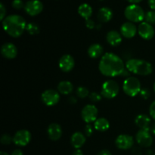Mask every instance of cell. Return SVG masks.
I'll use <instances>...</instances> for the list:
<instances>
[{
	"label": "cell",
	"mask_w": 155,
	"mask_h": 155,
	"mask_svg": "<svg viewBox=\"0 0 155 155\" xmlns=\"http://www.w3.org/2000/svg\"><path fill=\"white\" fill-rule=\"evenodd\" d=\"M145 22L148 23V24L154 25L155 24V11H149L145 14Z\"/></svg>",
	"instance_id": "obj_28"
},
{
	"label": "cell",
	"mask_w": 155,
	"mask_h": 155,
	"mask_svg": "<svg viewBox=\"0 0 155 155\" xmlns=\"http://www.w3.org/2000/svg\"><path fill=\"white\" fill-rule=\"evenodd\" d=\"M115 145L119 149H130L134 145V140L133 136L127 134H122L117 136L115 141Z\"/></svg>",
	"instance_id": "obj_13"
},
{
	"label": "cell",
	"mask_w": 155,
	"mask_h": 155,
	"mask_svg": "<svg viewBox=\"0 0 155 155\" xmlns=\"http://www.w3.org/2000/svg\"><path fill=\"white\" fill-rule=\"evenodd\" d=\"M86 136L85 134L80 132H76L74 134L71 136V143L74 148L76 149H80L81 147L83 146L85 143H86Z\"/></svg>",
	"instance_id": "obj_19"
},
{
	"label": "cell",
	"mask_w": 155,
	"mask_h": 155,
	"mask_svg": "<svg viewBox=\"0 0 155 155\" xmlns=\"http://www.w3.org/2000/svg\"><path fill=\"white\" fill-rule=\"evenodd\" d=\"M0 142L2 145H8L12 143V142H13V138L8 134H3L0 139Z\"/></svg>",
	"instance_id": "obj_29"
},
{
	"label": "cell",
	"mask_w": 155,
	"mask_h": 155,
	"mask_svg": "<svg viewBox=\"0 0 155 155\" xmlns=\"http://www.w3.org/2000/svg\"><path fill=\"white\" fill-rule=\"evenodd\" d=\"M11 155H24V153L21 149H15Z\"/></svg>",
	"instance_id": "obj_39"
},
{
	"label": "cell",
	"mask_w": 155,
	"mask_h": 155,
	"mask_svg": "<svg viewBox=\"0 0 155 155\" xmlns=\"http://www.w3.org/2000/svg\"><path fill=\"white\" fill-rule=\"evenodd\" d=\"M154 155H155V154H154Z\"/></svg>",
	"instance_id": "obj_46"
},
{
	"label": "cell",
	"mask_w": 155,
	"mask_h": 155,
	"mask_svg": "<svg viewBox=\"0 0 155 155\" xmlns=\"http://www.w3.org/2000/svg\"><path fill=\"white\" fill-rule=\"evenodd\" d=\"M1 53L5 58L14 59L18 54V48L13 43L6 42L2 46Z\"/></svg>",
	"instance_id": "obj_16"
},
{
	"label": "cell",
	"mask_w": 155,
	"mask_h": 155,
	"mask_svg": "<svg viewBox=\"0 0 155 155\" xmlns=\"http://www.w3.org/2000/svg\"><path fill=\"white\" fill-rule=\"evenodd\" d=\"M148 5L152 10L155 11V0H148Z\"/></svg>",
	"instance_id": "obj_38"
},
{
	"label": "cell",
	"mask_w": 155,
	"mask_h": 155,
	"mask_svg": "<svg viewBox=\"0 0 155 155\" xmlns=\"http://www.w3.org/2000/svg\"><path fill=\"white\" fill-rule=\"evenodd\" d=\"M101 97H102L101 94L98 93V92H92V93H90L89 98L92 102L98 103L101 100Z\"/></svg>",
	"instance_id": "obj_30"
},
{
	"label": "cell",
	"mask_w": 155,
	"mask_h": 155,
	"mask_svg": "<svg viewBox=\"0 0 155 155\" xmlns=\"http://www.w3.org/2000/svg\"><path fill=\"white\" fill-rule=\"evenodd\" d=\"M125 67L122 59L112 52L103 54L98 64V69L101 74L108 77L121 76L125 71Z\"/></svg>",
	"instance_id": "obj_1"
},
{
	"label": "cell",
	"mask_w": 155,
	"mask_h": 155,
	"mask_svg": "<svg viewBox=\"0 0 155 155\" xmlns=\"http://www.w3.org/2000/svg\"><path fill=\"white\" fill-rule=\"evenodd\" d=\"M97 155H112L111 153H110V151L107 149H104V150H101L99 153H98Z\"/></svg>",
	"instance_id": "obj_37"
},
{
	"label": "cell",
	"mask_w": 155,
	"mask_h": 155,
	"mask_svg": "<svg viewBox=\"0 0 155 155\" xmlns=\"http://www.w3.org/2000/svg\"><path fill=\"white\" fill-rule=\"evenodd\" d=\"M31 140V133L27 130H21L13 136V142L18 146L24 147L28 145Z\"/></svg>",
	"instance_id": "obj_10"
},
{
	"label": "cell",
	"mask_w": 155,
	"mask_h": 155,
	"mask_svg": "<svg viewBox=\"0 0 155 155\" xmlns=\"http://www.w3.org/2000/svg\"><path fill=\"white\" fill-rule=\"evenodd\" d=\"M84 132H85V135L88 137L91 136L92 135V133H93V129H92V126L89 125V124H87L86 126V127L84 128Z\"/></svg>",
	"instance_id": "obj_34"
},
{
	"label": "cell",
	"mask_w": 155,
	"mask_h": 155,
	"mask_svg": "<svg viewBox=\"0 0 155 155\" xmlns=\"http://www.w3.org/2000/svg\"><path fill=\"white\" fill-rule=\"evenodd\" d=\"M24 10L30 16H36L43 10V4L39 0H30L26 2Z\"/></svg>",
	"instance_id": "obj_11"
},
{
	"label": "cell",
	"mask_w": 155,
	"mask_h": 155,
	"mask_svg": "<svg viewBox=\"0 0 155 155\" xmlns=\"http://www.w3.org/2000/svg\"><path fill=\"white\" fill-rule=\"evenodd\" d=\"M120 92V86L115 80H107L101 86V94L107 99H112L117 96Z\"/></svg>",
	"instance_id": "obj_6"
},
{
	"label": "cell",
	"mask_w": 155,
	"mask_h": 155,
	"mask_svg": "<svg viewBox=\"0 0 155 155\" xmlns=\"http://www.w3.org/2000/svg\"><path fill=\"white\" fill-rule=\"evenodd\" d=\"M149 131H150V133H151V134L155 135V123L151 124V127H150Z\"/></svg>",
	"instance_id": "obj_40"
},
{
	"label": "cell",
	"mask_w": 155,
	"mask_h": 155,
	"mask_svg": "<svg viewBox=\"0 0 155 155\" xmlns=\"http://www.w3.org/2000/svg\"><path fill=\"white\" fill-rule=\"evenodd\" d=\"M78 13L84 19L88 20L92 15V8L87 3L81 4L78 8Z\"/></svg>",
	"instance_id": "obj_25"
},
{
	"label": "cell",
	"mask_w": 155,
	"mask_h": 155,
	"mask_svg": "<svg viewBox=\"0 0 155 155\" xmlns=\"http://www.w3.org/2000/svg\"><path fill=\"white\" fill-rule=\"evenodd\" d=\"M138 32V28L133 23L126 22L120 27V33L124 37L127 39L133 38Z\"/></svg>",
	"instance_id": "obj_15"
},
{
	"label": "cell",
	"mask_w": 155,
	"mask_h": 155,
	"mask_svg": "<svg viewBox=\"0 0 155 155\" xmlns=\"http://www.w3.org/2000/svg\"><path fill=\"white\" fill-rule=\"evenodd\" d=\"M127 1L129 2H130L131 4H137V3L141 2L142 0H127Z\"/></svg>",
	"instance_id": "obj_43"
},
{
	"label": "cell",
	"mask_w": 155,
	"mask_h": 155,
	"mask_svg": "<svg viewBox=\"0 0 155 155\" xmlns=\"http://www.w3.org/2000/svg\"><path fill=\"white\" fill-rule=\"evenodd\" d=\"M89 89L84 86H80L77 89V95L80 98H85L86 97L89 96Z\"/></svg>",
	"instance_id": "obj_27"
},
{
	"label": "cell",
	"mask_w": 155,
	"mask_h": 155,
	"mask_svg": "<svg viewBox=\"0 0 155 155\" xmlns=\"http://www.w3.org/2000/svg\"><path fill=\"white\" fill-rule=\"evenodd\" d=\"M12 7L16 10H21L25 7V4L22 0H13L12 3Z\"/></svg>",
	"instance_id": "obj_31"
},
{
	"label": "cell",
	"mask_w": 155,
	"mask_h": 155,
	"mask_svg": "<svg viewBox=\"0 0 155 155\" xmlns=\"http://www.w3.org/2000/svg\"><path fill=\"white\" fill-rule=\"evenodd\" d=\"M75 66V61L71 54H64L58 61V67L64 73H68L72 71Z\"/></svg>",
	"instance_id": "obj_14"
},
{
	"label": "cell",
	"mask_w": 155,
	"mask_h": 155,
	"mask_svg": "<svg viewBox=\"0 0 155 155\" xmlns=\"http://www.w3.org/2000/svg\"><path fill=\"white\" fill-rule=\"evenodd\" d=\"M62 128L59 124L53 123L48 126L47 129L48 138L52 141H58L62 136Z\"/></svg>",
	"instance_id": "obj_17"
},
{
	"label": "cell",
	"mask_w": 155,
	"mask_h": 155,
	"mask_svg": "<svg viewBox=\"0 0 155 155\" xmlns=\"http://www.w3.org/2000/svg\"><path fill=\"white\" fill-rule=\"evenodd\" d=\"M138 33L142 39L150 40L154 36V29L151 24L147 22H142L138 27Z\"/></svg>",
	"instance_id": "obj_12"
},
{
	"label": "cell",
	"mask_w": 155,
	"mask_h": 155,
	"mask_svg": "<svg viewBox=\"0 0 155 155\" xmlns=\"http://www.w3.org/2000/svg\"><path fill=\"white\" fill-rule=\"evenodd\" d=\"M68 101H69L71 104H76V102H77V99L75 98V97L71 96L69 98V99H68Z\"/></svg>",
	"instance_id": "obj_42"
},
{
	"label": "cell",
	"mask_w": 155,
	"mask_h": 155,
	"mask_svg": "<svg viewBox=\"0 0 155 155\" xmlns=\"http://www.w3.org/2000/svg\"><path fill=\"white\" fill-rule=\"evenodd\" d=\"M2 27L5 32L13 38H18L26 30L27 24L23 17L18 15H12L5 17L2 21Z\"/></svg>",
	"instance_id": "obj_2"
},
{
	"label": "cell",
	"mask_w": 155,
	"mask_h": 155,
	"mask_svg": "<svg viewBox=\"0 0 155 155\" xmlns=\"http://www.w3.org/2000/svg\"><path fill=\"white\" fill-rule=\"evenodd\" d=\"M26 30L27 33L31 36H35V35L39 34V27L35 23H29L27 24Z\"/></svg>",
	"instance_id": "obj_26"
},
{
	"label": "cell",
	"mask_w": 155,
	"mask_h": 155,
	"mask_svg": "<svg viewBox=\"0 0 155 155\" xmlns=\"http://www.w3.org/2000/svg\"><path fill=\"white\" fill-rule=\"evenodd\" d=\"M113 12L107 7H102L98 10L97 18L101 23H107L113 18Z\"/></svg>",
	"instance_id": "obj_21"
},
{
	"label": "cell",
	"mask_w": 155,
	"mask_h": 155,
	"mask_svg": "<svg viewBox=\"0 0 155 155\" xmlns=\"http://www.w3.org/2000/svg\"><path fill=\"white\" fill-rule=\"evenodd\" d=\"M139 95H140L141 98H143V99L146 100V99H148V98H150V95H151V92H150L149 89H148V88H144V89H142V90H141Z\"/></svg>",
	"instance_id": "obj_32"
},
{
	"label": "cell",
	"mask_w": 155,
	"mask_h": 155,
	"mask_svg": "<svg viewBox=\"0 0 155 155\" xmlns=\"http://www.w3.org/2000/svg\"><path fill=\"white\" fill-rule=\"evenodd\" d=\"M123 90L128 96H136L142 90L140 81L136 77H127L123 83Z\"/></svg>",
	"instance_id": "obj_5"
},
{
	"label": "cell",
	"mask_w": 155,
	"mask_h": 155,
	"mask_svg": "<svg viewBox=\"0 0 155 155\" xmlns=\"http://www.w3.org/2000/svg\"><path fill=\"white\" fill-rule=\"evenodd\" d=\"M124 15L130 22L142 23L145 19V13L141 6L138 5L137 4H131L125 8Z\"/></svg>",
	"instance_id": "obj_4"
},
{
	"label": "cell",
	"mask_w": 155,
	"mask_h": 155,
	"mask_svg": "<svg viewBox=\"0 0 155 155\" xmlns=\"http://www.w3.org/2000/svg\"><path fill=\"white\" fill-rule=\"evenodd\" d=\"M98 109L94 104H87L83 108L81 111V117L84 122L89 124L95 122L98 117Z\"/></svg>",
	"instance_id": "obj_8"
},
{
	"label": "cell",
	"mask_w": 155,
	"mask_h": 155,
	"mask_svg": "<svg viewBox=\"0 0 155 155\" xmlns=\"http://www.w3.org/2000/svg\"><path fill=\"white\" fill-rule=\"evenodd\" d=\"M153 89H154V92H155V83H154V86H153Z\"/></svg>",
	"instance_id": "obj_45"
},
{
	"label": "cell",
	"mask_w": 155,
	"mask_h": 155,
	"mask_svg": "<svg viewBox=\"0 0 155 155\" xmlns=\"http://www.w3.org/2000/svg\"><path fill=\"white\" fill-rule=\"evenodd\" d=\"M106 39L112 46H118L122 42V35L116 30H110L107 33Z\"/></svg>",
	"instance_id": "obj_20"
},
{
	"label": "cell",
	"mask_w": 155,
	"mask_h": 155,
	"mask_svg": "<svg viewBox=\"0 0 155 155\" xmlns=\"http://www.w3.org/2000/svg\"><path fill=\"white\" fill-rule=\"evenodd\" d=\"M149 114L153 120H155V101H153L149 107Z\"/></svg>",
	"instance_id": "obj_36"
},
{
	"label": "cell",
	"mask_w": 155,
	"mask_h": 155,
	"mask_svg": "<svg viewBox=\"0 0 155 155\" xmlns=\"http://www.w3.org/2000/svg\"><path fill=\"white\" fill-rule=\"evenodd\" d=\"M88 55L91 58H98L99 57H102L103 52H104V48L102 45L98 43H95L91 45L88 48Z\"/></svg>",
	"instance_id": "obj_22"
},
{
	"label": "cell",
	"mask_w": 155,
	"mask_h": 155,
	"mask_svg": "<svg viewBox=\"0 0 155 155\" xmlns=\"http://www.w3.org/2000/svg\"><path fill=\"white\" fill-rule=\"evenodd\" d=\"M137 143L143 148H148L153 143V138L149 130H139L136 135Z\"/></svg>",
	"instance_id": "obj_9"
},
{
	"label": "cell",
	"mask_w": 155,
	"mask_h": 155,
	"mask_svg": "<svg viewBox=\"0 0 155 155\" xmlns=\"http://www.w3.org/2000/svg\"><path fill=\"white\" fill-rule=\"evenodd\" d=\"M74 90V86L72 83L68 80L60 82L58 85V91L62 95H70Z\"/></svg>",
	"instance_id": "obj_23"
},
{
	"label": "cell",
	"mask_w": 155,
	"mask_h": 155,
	"mask_svg": "<svg viewBox=\"0 0 155 155\" xmlns=\"http://www.w3.org/2000/svg\"><path fill=\"white\" fill-rule=\"evenodd\" d=\"M94 128L97 131L104 133V132H106L110 128V123H109V121L106 118H98L94 122Z\"/></svg>",
	"instance_id": "obj_24"
},
{
	"label": "cell",
	"mask_w": 155,
	"mask_h": 155,
	"mask_svg": "<svg viewBox=\"0 0 155 155\" xmlns=\"http://www.w3.org/2000/svg\"><path fill=\"white\" fill-rule=\"evenodd\" d=\"M41 98L44 104L46 106H54L60 101V93L58 91L54 89H47L42 92Z\"/></svg>",
	"instance_id": "obj_7"
},
{
	"label": "cell",
	"mask_w": 155,
	"mask_h": 155,
	"mask_svg": "<svg viewBox=\"0 0 155 155\" xmlns=\"http://www.w3.org/2000/svg\"><path fill=\"white\" fill-rule=\"evenodd\" d=\"M72 155H83V153L80 149H76L75 151L73 152Z\"/></svg>",
	"instance_id": "obj_41"
},
{
	"label": "cell",
	"mask_w": 155,
	"mask_h": 155,
	"mask_svg": "<svg viewBox=\"0 0 155 155\" xmlns=\"http://www.w3.org/2000/svg\"><path fill=\"white\" fill-rule=\"evenodd\" d=\"M5 15L6 8L2 3H0V19H1V21H3L5 18Z\"/></svg>",
	"instance_id": "obj_33"
},
{
	"label": "cell",
	"mask_w": 155,
	"mask_h": 155,
	"mask_svg": "<svg viewBox=\"0 0 155 155\" xmlns=\"http://www.w3.org/2000/svg\"><path fill=\"white\" fill-rule=\"evenodd\" d=\"M135 124L140 130H149L151 125V118L146 114H139L135 119Z\"/></svg>",
	"instance_id": "obj_18"
},
{
	"label": "cell",
	"mask_w": 155,
	"mask_h": 155,
	"mask_svg": "<svg viewBox=\"0 0 155 155\" xmlns=\"http://www.w3.org/2000/svg\"><path fill=\"white\" fill-rule=\"evenodd\" d=\"M126 68L130 73L140 76L150 75L153 71V67L150 62L137 58H132L127 61Z\"/></svg>",
	"instance_id": "obj_3"
},
{
	"label": "cell",
	"mask_w": 155,
	"mask_h": 155,
	"mask_svg": "<svg viewBox=\"0 0 155 155\" xmlns=\"http://www.w3.org/2000/svg\"><path fill=\"white\" fill-rule=\"evenodd\" d=\"M86 26L88 29H89V30H93L95 27V21H94L93 20L90 19V18L88 20H86Z\"/></svg>",
	"instance_id": "obj_35"
},
{
	"label": "cell",
	"mask_w": 155,
	"mask_h": 155,
	"mask_svg": "<svg viewBox=\"0 0 155 155\" xmlns=\"http://www.w3.org/2000/svg\"><path fill=\"white\" fill-rule=\"evenodd\" d=\"M0 155H9L8 153L6 152H4V151H1V153H0Z\"/></svg>",
	"instance_id": "obj_44"
}]
</instances>
